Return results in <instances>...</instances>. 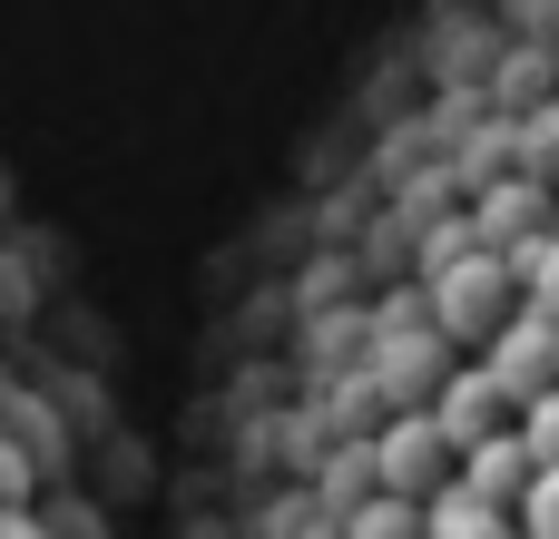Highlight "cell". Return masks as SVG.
Segmentation results:
<instances>
[{"label": "cell", "instance_id": "obj_3", "mask_svg": "<svg viewBox=\"0 0 559 539\" xmlns=\"http://www.w3.org/2000/svg\"><path fill=\"white\" fill-rule=\"evenodd\" d=\"M432 422L452 432V452H481L491 432H511V422H521V403L501 393V373H491V363H462V373H442V383H432Z\"/></svg>", "mask_w": 559, "mask_h": 539}, {"label": "cell", "instance_id": "obj_13", "mask_svg": "<svg viewBox=\"0 0 559 539\" xmlns=\"http://www.w3.org/2000/svg\"><path fill=\"white\" fill-rule=\"evenodd\" d=\"M521 442H531L540 462H559V383H550V393H531V403H521Z\"/></svg>", "mask_w": 559, "mask_h": 539}, {"label": "cell", "instance_id": "obj_5", "mask_svg": "<svg viewBox=\"0 0 559 539\" xmlns=\"http://www.w3.org/2000/svg\"><path fill=\"white\" fill-rule=\"evenodd\" d=\"M540 481V452L521 442V422L511 432H491L481 452H462V491H481V501H501V511H521V491Z\"/></svg>", "mask_w": 559, "mask_h": 539}, {"label": "cell", "instance_id": "obj_2", "mask_svg": "<svg viewBox=\"0 0 559 539\" xmlns=\"http://www.w3.org/2000/svg\"><path fill=\"white\" fill-rule=\"evenodd\" d=\"M452 471H462V452H452V432L432 422V403H423V412H393V422L373 432V481H383V491L432 501Z\"/></svg>", "mask_w": 559, "mask_h": 539}, {"label": "cell", "instance_id": "obj_15", "mask_svg": "<svg viewBox=\"0 0 559 539\" xmlns=\"http://www.w3.org/2000/svg\"><path fill=\"white\" fill-rule=\"evenodd\" d=\"M550 226H559V206H550Z\"/></svg>", "mask_w": 559, "mask_h": 539}, {"label": "cell", "instance_id": "obj_1", "mask_svg": "<svg viewBox=\"0 0 559 539\" xmlns=\"http://www.w3.org/2000/svg\"><path fill=\"white\" fill-rule=\"evenodd\" d=\"M432 324L452 334V344H491L511 314H521V275H511V255L501 245H472V255H452V265H432Z\"/></svg>", "mask_w": 559, "mask_h": 539}, {"label": "cell", "instance_id": "obj_11", "mask_svg": "<svg viewBox=\"0 0 559 539\" xmlns=\"http://www.w3.org/2000/svg\"><path fill=\"white\" fill-rule=\"evenodd\" d=\"M39 481H49V471H39V462L0 432V511H39Z\"/></svg>", "mask_w": 559, "mask_h": 539}, {"label": "cell", "instance_id": "obj_6", "mask_svg": "<svg viewBox=\"0 0 559 539\" xmlns=\"http://www.w3.org/2000/svg\"><path fill=\"white\" fill-rule=\"evenodd\" d=\"M423 539H521V511H501V501H481V491H462V471L423 501Z\"/></svg>", "mask_w": 559, "mask_h": 539}, {"label": "cell", "instance_id": "obj_12", "mask_svg": "<svg viewBox=\"0 0 559 539\" xmlns=\"http://www.w3.org/2000/svg\"><path fill=\"white\" fill-rule=\"evenodd\" d=\"M521 539H559V462H540V481L521 491Z\"/></svg>", "mask_w": 559, "mask_h": 539}, {"label": "cell", "instance_id": "obj_7", "mask_svg": "<svg viewBox=\"0 0 559 539\" xmlns=\"http://www.w3.org/2000/svg\"><path fill=\"white\" fill-rule=\"evenodd\" d=\"M472 236H481V245H501V255H521L531 236H550V206H540V187H491Z\"/></svg>", "mask_w": 559, "mask_h": 539}, {"label": "cell", "instance_id": "obj_4", "mask_svg": "<svg viewBox=\"0 0 559 539\" xmlns=\"http://www.w3.org/2000/svg\"><path fill=\"white\" fill-rule=\"evenodd\" d=\"M481 363L501 373V393H511V403H531V393H550V383H559V324H550V314H531V304H521V314H511V324H501V334L481 344Z\"/></svg>", "mask_w": 559, "mask_h": 539}, {"label": "cell", "instance_id": "obj_9", "mask_svg": "<svg viewBox=\"0 0 559 539\" xmlns=\"http://www.w3.org/2000/svg\"><path fill=\"white\" fill-rule=\"evenodd\" d=\"M344 539H423V501H403V491H364V501L344 511Z\"/></svg>", "mask_w": 559, "mask_h": 539}, {"label": "cell", "instance_id": "obj_10", "mask_svg": "<svg viewBox=\"0 0 559 539\" xmlns=\"http://www.w3.org/2000/svg\"><path fill=\"white\" fill-rule=\"evenodd\" d=\"M511 275H521V304L559 324V226H550V236H531V245L511 255Z\"/></svg>", "mask_w": 559, "mask_h": 539}, {"label": "cell", "instance_id": "obj_14", "mask_svg": "<svg viewBox=\"0 0 559 539\" xmlns=\"http://www.w3.org/2000/svg\"><path fill=\"white\" fill-rule=\"evenodd\" d=\"M0 539H59V530H49L39 511H0Z\"/></svg>", "mask_w": 559, "mask_h": 539}, {"label": "cell", "instance_id": "obj_8", "mask_svg": "<svg viewBox=\"0 0 559 539\" xmlns=\"http://www.w3.org/2000/svg\"><path fill=\"white\" fill-rule=\"evenodd\" d=\"M0 432H10V442L39 462L49 481H59V462H69V432H59V412H49L39 393H0Z\"/></svg>", "mask_w": 559, "mask_h": 539}]
</instances>
